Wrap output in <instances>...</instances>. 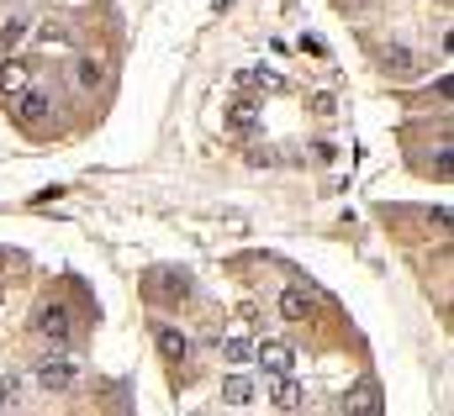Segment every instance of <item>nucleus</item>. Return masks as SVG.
I'll list each match as a JSON object with an SVG mask.
<instances>
[{"label": "nucleus", "mask_w": 454, "mask_h": 416, "mask_svg": "<svg viewBox=\"0 0 454 416\" xmlns=\"http://www.w3.org/2000/svg\"><path fill=\"white\" fill-rule=\"evenodd\" d=\"M32 380H37L43 396H69V390L80 385V364H74L69 353H43L37 369H32Z\"/></svg>", "instance_id": "f257e3e1"}, {"label": "nucleus", "mask_w": 454, "mask_h": 416, "mask_svg": "<svg viewBox=\"0 0 454 416\" xmlns=\"http://www.w3.org/2000/svg\"><path fill=\"white\" fill-rule=\"evenodd\" d=\"M11 111H16V121H21V127H43V121H53V90L27 85V90H16V96H11Z\"/></svg>", "instance_id": "f03ea898"}, {"label": "nucleus", "mask_w": 454, "mask_h": 416, "mask_svg": "<svg viewBox=\"0 0 454 416\" xmlns=\"http://www.w3.org/2000/svg\"><path fill=\"white\" fill-rule=\"evenodd\" d=\"M32 327H37V337H48L53 348H69V337H74V312H69L64 301H48Z\"/></svg>", "instance_id": "7ed1b4c3"}, {"label": "nucleus", "mask_w": 454, "mask_h": 416, "mask_svg": "<svg viewBox=\"0 0 454 416\" xmlns=\"http://www.w3.org/2000/svg\"><path fill=\"white\" fill-rule=\"evenodd\" d=\"M254 364L275 380V374H291L296 369V348L291 343H254Z\"/></svg>", "instance_id": "20e7f679"}, {"label": "nucleus", "mask_w": 454, "mask_h": 416, "mask_svg": "<svg viewBox=\"0 0 454 416\" xmlns=\"http://www.w3.org/2000/svg\"><path fill=\"white\" fill-rule=\"evenodd\" d=\"M275 312L286 316V321H307V316L317 312V296H312L307 285H286L280 301H275Z\"/></svg>", "instance_id": "39448f33"}, {"label": "nucleus", "mask_w": 454, "mask_h": 416, "mask_svg": "<svg viewBox=\"0 0 454 416\" xmlns=\"http://www.w3.org/2000/svg\"><path fill=\"white\" fill-rule=\"evenodd\" d=\"M27 85H32V64H27V58H16V53H5V58H0V96L11 101V96H16V90H27Z\"/></svg>", "instance_id": "423d86ee"}, {"label": "nucleus", "mask_w": 454, "mask_h": 416, "mask_svg": "<svg viewBox=\"0 0 454 416\" xmlns=\"http://www.w3.org/2000/svg\"><path fill=\"white\" fill-rule=\"evenodd\" d=\"M270 406L275 412H301L307 406V390L291 380V374H275V390H270Z\"/></svg>", "instance_id": "0eeeda50"}, {"label": "nucleus", "mask_w": 454, "mask_h": 416, "mask_svg": "<svg viewBox=\"0 0 454 416\" xmlns=\"http://www.w3.org/2000/svg\"><path fill=\"white\" fill-rule=\"evenodd\" d=\"M153 343H159V353H164L169 364H185V358H191V337H185L180 327H159Z\"/></svg>", "instance_id": "6e6552de"}, {"label": "nucleus", "mask_w": 454, "mask_h": 416, "mask_svg": "<svg viewBox=\"0 0 454 416\" xmlns=\"http://www.w3.org/2000/svg\"><path fill=\"white\" fill-rule=\"evenodd\" d=\"M74 85H80L85 96H96V90L106 85V64H96V58L80 53V58H74Z\"/></svg>", "instance_id": "1a4fd4ad"}, {"label": "nucleus", "mask_w": 454, "mask_h": 416, "mask_svg": "<svg viewBox=\"0 0 454 416\" xmlns=\"http://www.w3.org/2000/svg\"><path fill=\"white\" fill-rule=\"evenodd\" d=\"M21 390H27L21 369H5V374H0V412H21V406H27V396H21Z\"/></svg>", "instance_id": "9d476101"}, {"label": "nucleus", "mask_w": 454, "mask_h": 416, "mask_svg": "<svg viewBox=\"0 0 454 416\" xmlns=\"http://www.w3.org/2000/svg\"><path fill=\"white\" fill-rule=\"evenodd\" d=\"M223 358H227V364H254V337H248L243 327L223 337Z\"/></svg>", "instance_id": "9b49d317"}, {"label": "nucleus", "mask_w": 454, "mask_h": 416, "mask_svg": "<svg viewBox=\"0 0 454 416\" xmlns=\"http://www.w3.org/2000/svg\"><path fill=\"white\" fill-rule=\"evenodd\" d=\"M223 406H232V412L254 406V380H248V374H232V380L223 385Z\"/></svg>", "instance_id": "f8f14e48"}, {"label": "nucleus", "mask_w": 454, "mask_h": 416, "mask_svg": "<svg viewBox=\"0 0 454 416\" xmlns=\"http://www.w3.org/2000/svg\"><path fill=\"white\" fill-rule=\"evenodd\" d=\"M27 32H32V16H0V48L11 53L16 42H27Z\"/></svg>", "instance_id": "ddd939ff"}, {"label": "nucleus", "mask_w": 454, "mask_h": 416, "mask_svg": "<svg viewBox=\"0 0 454 416\" xmlns=\"http://www.w3.org/2000/svg\"><path fill=\"white\" fill-rule=\"evenodd\" d=\"M159 285H164V296H175V301H185V296L196 290V280H191L185 269H159Z\"/></svg>", "instance_id": "4468645a"}, {"label": "nucleus", "mask_w": 454, "mask_h": 416, "mask_svg": "<svg viewBox=\"0 0 454 416\" xmlns=\"http://www.w3.org/2000/svg\"><path fill=\"white\" fill-rule=\"evenodd\" d=\"M227 127L232 132H248V127H259V101H238L227 111Z\"/></svg>", "instance_id": "2eb2a0df"}, {"label": "nucleus", "mask_w": 454, "mask_h": 416, "mask_svg": "<svg viewBox=\"0 0 454 416\" xmlns=\"http://www.w3.org/2000/svg\"><path fill=\"white\" fill-rule=\"evenodd\" d=\"M386 69H391L396 80H402V74H412V69H418V58H412V48H402V42H396V48H386Z\"/></svg>", "instance_id": "dca6fc26"}, {"label": "nucleus", "mask_w": 454, "mask_h": 416, "mask_svg": "<svg viewBox=\"0 0 454 416\" xmlns=\"http://www.w3.org/2000/svg\"><path fill=\"white\" fill-rule=\"evenodd\" d=\"M343 412H380V390H375V385H359V390L343 401Z\"/></svg>", "instance_id": "f3484780"}, {"label": "nucleus", "mask_w": 454, "mask_h": 416, "mask_svg": "<svg viewBox=\"0 0 454 416\" xmlns=\"http://www.w3.org/2000/svg\"><path fill=\"white\" fill-rule=\"evenodd\" d=\"M243 85H254V90H286V80H280V74H270V69H248V74H243Z\"/></svg>", "instance_id": "a211bd4d"}, {"label": "nucleus", "mask_w": 454, "mask_h": 416, "mask_svg": "<svg viewBox=\"0 0 454 416\" xmlns=\"http://www.w3.org/2000/svg\"><path fill=\"white\" fill-rule=\"evenodd\" d=\"M5 269H16V253H11V248H0V274H5Z\"/></svg>", "instance_id": "6ab92c4d"}]
</instances>
